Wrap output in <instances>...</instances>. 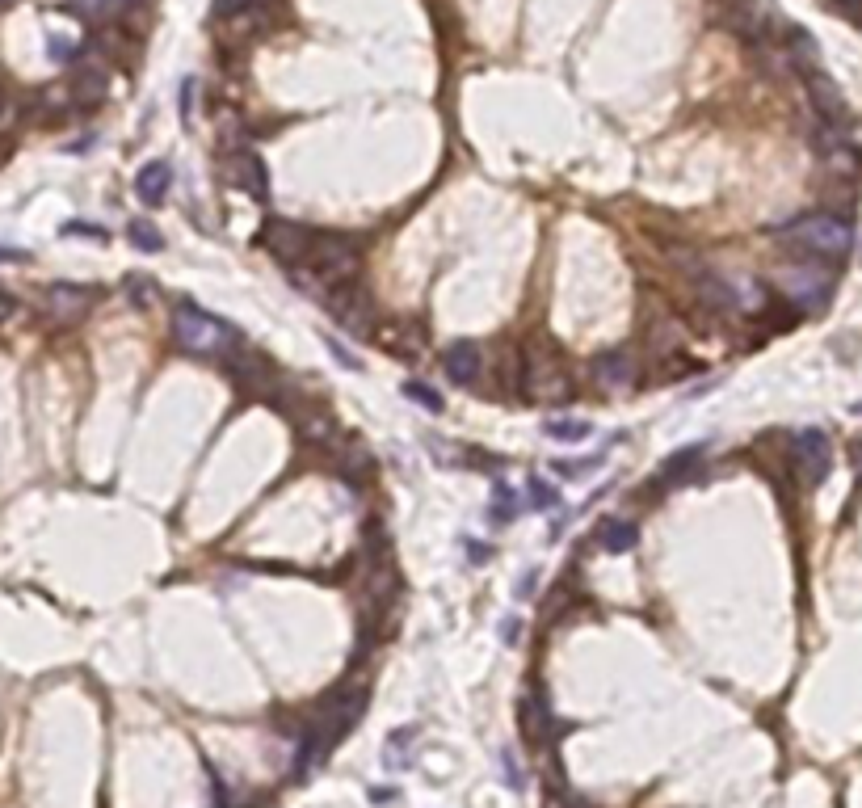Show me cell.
Here are the masks:
<instances>
[{"label": "cell", "instance_id": "obj_1", "mask_svg": "<svg viewBox=\"0 0 862 808\" xmlns=\"http://www.w3.org/2000/svg\"><path fill=\"white\" fill-rule=\"evenodd\" d=\"M236 329L223 325L219 316L194 308V303H181L173 312V341L186 354H198V358H215V354H228L236 346Z\"/></svg>", "mask_w": 862, "mask_h": 808}, {"label": "cell", "instance_id": "obj_2", "mask_svg": "<svg viewBox=\"0 0 862 808\" xmlns=\"http://www.w3.org/2000/svg\"><path fill=\"white\" fill-rule=\"evenodd\" d=\"M778 240L799 253H812V257H846L854 245V232L837 215H804L778 232Z\"/></svg>", "mask_w": 862, "mask_h": 808}, {"label": "cell", "instance_id": "obj_3", "mask_svg": "<svg viewBox=\"0 0 862 808\" xmlns=\"http://www.w3.org/2000/svg\"><path fill=\"white\" fill-rule=\"evenodd\" d=\"M307 270L316 278H324L328 287H341V282H354L362 270V249L350 236L341 232H324L312 240V257H307Z\"/></svg>", "mask_w": 862, "mask_h": 808}, {"label": "cell", "instance_id": "obj_4", "mask_svg": "<svg viewBox=\"0 0 862 808\" xmlns=\"http://www.w3.org/2000/svg\"><path fill=\"white\" fill-rule=\"evenodd\" d=\"M791 455H795V468L804 476V484H820L833 468V442L825 430H799L791 438Z\"/></svg>", "mask_w": 862, "mask_h": 808}, {"label": "cell", "instance_id": "obj_5", "mask_svg": "<svg viewBox=\"0 0 862 808\" xmlns=\"http://www.w3.org/2000/svg\"><path fill=\"white\" fill-rule=\"evenodd\" d=\"M261 240L265 249H270L278 261H286V266H307V257H312V232L299 228L295 219H270V224L261 228Z\"/></svg>", "mask_w": 862, "mask_h": 808}, {"label": "cell", "instance_id": "obj_6", "mask_svg": "<svg viewBox=\"0 0 862 808\" xmlns=\"http://www.w3.org/2000/svg\"><path fill=\"white\" fill-rule=\"evenodd\" d=\"M808 97H812V106H816V114L825 118V123H846L850 118V110H846V93L837 89V80L829 76V72H808Z\"/></svg>", "mask_w": 862, "mask_h": 808}, {"label": "cell", "instance_id": "obj_7", "mask_svg": "<svg viewBox=\"0 0 862 808\" xmlns=\"http://www.w3.org/2000/svg\"><path fill=\"white\" fill-rule=\"evenodd\" d=\"M228 177H232V186H240L249 198H257V202L270 198V177H265V165H261V156H257V152H249V148L232 152V160H228Z\"/></svg>", "mask_w": 862, "mask_h": 808}, {"label": "cell", "instance_id": "obj_8", "mask_svg": "<svg viewBox=\"0 0 862 808\" xmlns=\"http://www.w3.org/2000/svg\"><path fill=\"white\" fill-rule=\"evenodd\" d=\"M783 287L799 303H825V295L833 287V274L825 266H787L783 270Z\"/></svg>", "mask_w": 862, "mask_h": 808}, {"label": "cell", "instance_id": "obj_9", "mask_svg": "<svg viewBox=\"0 0 862 808\" xmlns=\"http://www.w3.org/2000/svg\"><path fill=\"white\" fill-rule=\"evenodd\" d=\"M93 303V291L89 287H72V282H55V287L47 291V316L59 320V325H72V320H80L89 312Z\"/></svg>", "mask_w": 862, "mask_h": 808}, {"label": "cell", "instance_id": "obj_10", "mask_svg": "<svg viewBox=\"0 0 862 808\" xmlns=\"http://www.w3.org/2000/svg\"><path fill=\"white\" fill-rule=\"evenodd\" d=\"M169 190H173V165L169 160H148V165L135 173V194H139V202H148V207H160Z\"/></svg>", "mask_w": 862, "mask_h": 808}, {"label": "cell", "instance_id": "obj_11", "mask_svg": "<svg viewBox=\"0 0 862 808\" xmlns=\"http://www.w3.org/2000/svg\"><path fill=\"white\" fill-rule=\"evenodd\" d=\"M480 362H484V354H480L476 341H455V346L442 350V367H446V375L455 379V383H471V379H476L480 375Z\"/></svg>", "mask_w": 862, "mask_h": 808}, {"label": "cell", "instance_id": "obj_12", "mask_svg": "<svg viewBox=\"0 0 862 808\" xmlns=\"http://www.w3.org/2000/svg\"><path fill=\"white\" fill-rule=\"evenodd\" d=\"M728 13H732V26L741 30L745 38H766L770 34V9L762 5V0H732L728 5Z\"/></svg>", "mask_w": 862, "mask_h": 808}, {"label": "cell", "instance_id": "obj_13", "mask_svg": "<svg viewBox=\"0 0 862 808\" xmlns=\"http://www.w3.org/2000/svg\"><path fill=\"white\" fill-rule=\"evenodd\" d=\"M366 303H371V299H366L354 282H341V287L328 291V308H333V316L345 320V325H362V320H366Z\"/></svg>", "mask_w": 862, "mask_h": 808}, {"label": "cell", "instance_id": "obj_14", "mask_svg": "<svg viewBox=\"0 0 862 808\" xmlns=\"http://www.w3.org/2000/svg\"><path fill=\"white\" fill-rule=\"evenodd\" d=\"M593 371H598V383L602 388H627V383L635 379V362H631V354L627 350H610V354H602L598 362H593Z\"/></svg>", "mask_w": 862, "mask_h": 808}, {"label": "cell", "instance_id": "obj_15", "mask_svg": "<svg viewBox=\"0 0 862 808\" xmlns=\"http://www.w3.org/2000/svg\"><path fill=\"white\" fill-rule=\"evenodd\" d=\"M598 543L606 552H631L635 543H640V527H635V522H627V518H602L598 522Z\"/></svg>", "mask_w": 862, "mask_h": 808}, {"label": "cell", "instance_id": "obj_16", "mask_svg": "<svg viewBox=\"0 0 862 808\" xmlns=\"http://www.w3.org/2000/svg\"><path fill=\"white\" fill-rule=\"evenodd\" d=\"M703 455H707V447H703V442H694V447L673 451V455L661 463V476H665V484H682V480H690V476H694V468H699V463H703Z\"/></svg>", "mask_w": 862, "mask_h": 808}, {"label": "cell", "instance_id": "obj_17", "mask_svg": "<svg viewBox=\"0 0 862 808\" xmlns=\"http://www.w3.org/2000/svg\"><path fill=\"white\" fill-rule=\"evenodd\" d=\"M76 101H85V106H93V101L106 97V72H101L97 64H85L76 72V85H72Z\"/></svg>", "mask_w": 862, "mask_h": 808}, {"label": "cell", "instance_id": "obj_18", "mask_svg": "<svg viewBox=\"0 0 862 808\" xmlns=\"http://www.w3.org/2000/svg\"><path fill=\"white\" fill-rule=\"evenodd\" d=\"M413 737H417V729H400V733L387 737V750H383L387 771H400V766L413 762Z\"/></svg>", "mask_w": 862, "mask_h": 808}, {"label": "cell", "instance_id": "obj_19", "mask_svg": "<svg viewBox=\"0 0 862 808\" xmlns=\"http://www.w3.org/2000/svg\"><path fill=\"white\" fill-rule=\"evenodd\" d=\"M522 724H526V733L535 737V741H547V737H551V712H547V703H543L539 695L522 703Z\"/></svg>", "mask_w": 862, "mask_h": 808}, {"label": "cell", "instance_id": "obj_20", "mask_svg": "<svg viewBox=\"0 0 862 808\" xmlns=\"http://www.w3.org/2000/svg\"><path fill=\"white\" fill-rule=\"evenodd\" d=\"M127 236H131V245H135L139 253H160V249H164V236H160V228L152 224V219H131V224H127Z\"/></svg>", "mask_w": 862, "mask_h": 808}, {"label": "cell", "instance_id": "obj_21", "mask_svg": "<svg viewBox=\"0 0 862 808\" xmlns=\"http://www.w3.org/2000/svg\"><path fill=\"white\" fill-rule=\"evenodd\" d=\"M791 55L795 64H804V72H820V47L808 30H791Z\"/></svg>", "mask_w": 862, "mask_h": 808}, {"label": "cell", "instance_id": "obj_22", "mask_svg": "<svg viewBox=\"0 0 862 808\" xmlns=\"http://www.w3.org/2000/svg\"><path fill=\"white\" fill-rule=\"evenodd\" d=\"M122 291H127V299L135 303V308H152V303L160 299V287L148 278V274H127V282H122Z\"/></svg>", "mask_w": 862, "mask_h": 808}, {"label": "cell", "instance_id": "obj_23", "mask_svg": "<svg viewBox=\"0 0 862 808\" xmlns=\"http://www.w3.org/2000/svg\"><path fill=\"white\" fill-rule=\"evenodd\" d=\"M589 421H581V417H572V421H547L543 426V434L547 438H556V442H581V438H589Z\"/></svg>", "mask_w": 862, "mask_h": 808}, {"label": "cell", "instance_id": "obj_24", "mask_svg": "<svg viewBox=\"0 0 862 808\" xmlns=\"http://www.w3.org/2000/svg\"><path fill=\"white\" fill-rule=\"evenodd\" d=\"M404 396L417 400L421 409H429V413H442V396L429 388V383H421V379H408V383H404Z\"/></svg>", "mask_w": 862, "mask_h": 808}, {"label": "cell", "instance_id": "obj_25", "mask_svg": "<svg viewBox=\"0 0 862 808\" xmlns=\"http://www.w3.org/2000/svg\"><path fill=\"white\" fill-rule=\"evenodd\" d=\"M257 9H265V0H215V13L232 17V22H240V17H249Z\"/></svg>", "mask_w": 862, "mask_h": 808}, {"label": "cell", "instance_id": "obj_26", "mask_svg": "<svg viewBox=\"0 0 862 808\" xmlns=\"http://www.w3.org/2000/svg\"><path fill=\"white\" fill-rule=\"evenodd\" d=\"M518 510H522L518 497H513L509 489H497V510H492V518H497V522H513V518H518Z\"/></svg>", "mask_w": 862, "mask_h": 808}, {"label": "cell", "instance_id": "obj_27", "mask_svg": "<svg viewBox=\"0 0 862 808\" xmlns=\"http://www.w3.org/2000/svg\"><path fill=\"white\" fill-rule=\"evenodd\" d=\"M530 497L539 501L535 510H551V505L560 501V497H556V489H551V484H543V480H530Z\"/></svg>", "mask_w": 862, "mask_h": 808}, {"label": "cell", "instance_id": "obj_28", "mask_svg": "<svg viewBox=\"0 0 862 808\" xmlns=\"http://www.w3.org/2000/svg\"><path fill=\"white\" fill-rule=\"evenodd\" d=\"M324 346H328V354H333V358H341V367H345V371H358V358H354L350 350H345V346H341V341H337L333 333L324 337Z\"/></svg>", "mask_w": 862, "mask_h": 808}, {"label": "cell", "instance_id": "obj_29", "mask_svg": "<svg viewBox=\"0 0 862 808\" xmlns=\"http://www.w3.org/2000/svg\"><path fill=\"white\" fill-rule=\"evenodd\" d=\"M194 89H198L194 80H186V85H181V123H186V127L194 123Z\"/></svg>", "mask_w": 862, "mask_h": 808}, {"label": "cell", "instance_id": "obj_30", "mask_svg": "<svg viewBox=\"0 0 862 808\" xmlns=\"http://www.w3.org/2000/svg\"><path fill=\"white\" fill-rule=\"evenodd\" d=\"M68 236H89V240H106V228H93V224H68Z\"/></svg>", "mask_w": 862, "mask_h": 808}, {"label": "cell", "instance_id": "obj_31", "mask_svg": "<svg viewBox=\"0 0 862 808\" xmlns=\"http://www.w3.org/2000/svg\"><path fill=\"white\" fill-rule=\"evenodd\" d=\"M5 316H13V295L0 291V320H5Z\"/></svg>", "mask_w": 862, "mask_h": 808}, {"label": "cell", "instance_id": "obj_32", "mask_svg": "<svg viewBox=\"0 0 862 808\" xmlns=\"http://www.w3.org/2000/svg\"><path fill=\"white\" fill-rule=\"evenodd\" d=\"M463 548H467V556H471V560H484V556H488V552L480 548V543H463Z\"/></svg>", "mask_w": 862, "mask_h": 808}, {"label": "cell", "instance_id": "obj_33", "mask_svg": "<svg viewBox=\"0 0 862 808\" xmlns=\"http://www.w3.org/2000/svg\"><path fill=\"white\" fill-rule=\"evenodd\" d=\"M854 472L862 476V442H854Z\"/></svg>", "mask_w": 862, "mask_h": 808}, {"label": "cell", "instance_id": "obj_34", "mask_svg": "<svg viewBox=\"0 0 862 808\" xmlns=\"http://www.w3.org/2000/svg\"><path fill=\"white\" fill-rule=\"evenodd\" d=\"M106 5H114V9H127V5H139V0H106Z\"/></svg>", "mask_w": 862, "mask_h": 808}, {"label": "cell", "instance_id": "obj_35", "mask_svg": "<svg viewBox=\"0 0 862 808\" xmlns=\"http://www.w3.org/2000/svg\"><path fill=\"white\" fill-rule=\"evenodd\" d=\"M854 413H858V417H862V404H854Z\"/></svg>", "mask_w": 862, "mask_h": 808}]
</instances>
